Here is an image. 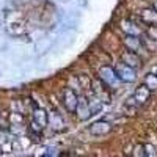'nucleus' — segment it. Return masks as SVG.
<instances>
[{
  "label": "nucleus",
  "mask_w": 157,
  "mask_h": 157,
  "mask_svg": "<svg viewBox=\"0 0 157 157\" xmlns=\"http://www.w3.org/2000/svg\"><path fill=\"white\" fill-rule=\"evenodd\" d=\"M99 78H101V82L109 88H116L120 83H123L120 80V77L116 75V71L110 66H104V68L99 69Z\"/></svg>",
  "instance_id": "nucleus-1"
},
{
  "label": "nucleus",
  "mask_w": 157,
  "mask_h": 157,
  "mask_svg": "<svg viewBox=\"0 0 157 157\" xmlns=\"http://www.w3.org/2000/svg\"><path fill=\"white\" fill-rule=\"evenodd\" d=\"M116 75L120 77V80L123 83H132L137 80V72H135V68L132 66H129V64L126 63H120V64H116Z\"/></svg>",
  "instance_id": "nucleus-2"
},
{
  "label": "nucleus",
  "mask_w": 157,
  "mask_h": 157,
  "mask_svg": "<svg viewBox=\"0 0 157 157\" xmlns=\"http://www.w3.org/2000/svg\"><path fill=\"white\" fill-rule=\"evenodd\" d=\"M77 118L80 121H86L88 118L93 116L91 113V107H90V101L85 98V96H78V102H77V107H75V112Z\"/></svg>",
  "instance_id": "nucleus-3"
},
{
  "label": "nucleus",
  "mask_w": 157,
  "mask_h": 157,
  "mask_svg": "<svg viewBox=\"0 0 157 157\" xmlns=\"http://www.w3.org/2000/svg\"><path fill=\"white\" fill-rule=\"evenodd\" d=\"M77 102H78V96L74 90L71 88H64L63 90V104L66 107L68 112H75L77 107Z\"/></svg>",
  "instance_id": "nucleus-4"
},
{
  "label": "nucleus",
  "mask_w": 157,
  "mask_h": 157,
  "mask_svg": "<svg viewBox=\"0 0 157 157\" xmlns=\"http://www.w3.org/2000/svg\"><path fill=\"white\" fill-rule=\"evenodd\" d=\"M90 132L93 135H107L109 132H112V124L105 120H99V121H94L93 124L90 126Z\"/></svg>",
  "instance_id": "nucleus-5"
},
{
  "label": "nucleus",
  "mask_w": 157,
  "mask_h": 157,
  "mask_svg": "<svg viewBox=\"0 0 157 157\" xmlns=\"http://www.w3.org/2000/svg\"><path fill=\"white\" fill-rule=\"evenodd\" d=\"M140 21L148 25V27H152V25H157V10L152 6V8H145L141 10L140 13Z\"/></svg>",
  "instance_id": "nucleus-6"
},
{
  "label": "nucleus",
  "mask_w": 157,
  "mask_h": 157,
  "mask_svg": "<svg viewBox=\"0 0 157 157\" xmlns=\"http://www.w3.org/2000/svg\"><path fill=\"white\" fill-rule=\"evenodd\" d=\"M124 46L127 50H132V52H137L138 54L143 44H141V39L138 35H126L124 36Z\"/></svg>",
  "instance_id": "nucleus-7"
},
{
  "label": "nucleus",
  "mask_w": 157,
  "mask_h": 157,
  "mask_svg": "<svg viewBox=\"0 0 157 157\" xmlns=\"http://www.w3.org/2000/svg\"><path fill=\"white\" fill-rule=\"evenodd\" d=\"M123 63H126V64H129V66H132V68L137 69L140 64H141V60H140L137 52H132V50H127L126 49L123 52Z\"/></svg>",
  "instance_id": "nucleus-8"
},
{
  "label": "nucleus",
  "mask_w": 157,
  "mask_h": 157,
  "mask_svg": "<svg viewBox=\"0 0 157 157\" xmlns=\"http://www.w3.org/2000/svg\"><path fill=\"white\" fill-rule=\"evenodd\" d=\"M33 121H35L38 126L46 127V126L49 124V113H46L43 109L35 107V110H33Z\"/></svg>",
  "instance_id": "nucleus-9"
},
{
  "label": "nucleus",
  "mask_w": 157,
  "mask_h": 157,
  "mask_svg": "<svg viewBox=\"0 0 157 157\" xmlns=\"http://www.w3.org/2000/svg\"><path fill=\"white\" fill-rule=\"evenodd\" d=\"M149 96H151V90L143 83L141 86H138L137 90H135V93H134V98H135V101L138 102V104H145L148 99H149Z\"/></svg>",
  "instance_id": "nucleus-10"
},
{
  "label": "nucleus",
  "mask_w": 157,
  "mask_h": 157,
  "mask_svg": "<svg viewBox=\"0 0 157 157\" xmlns=\"http://www.w3.org/2000/svg\"><path fill=\"white\" fill-rule=\"evenodd\" d=\"M49 124L54 130H63L64 129V121L58 112H52L49 113Z\"/></svg>",
  "instance_id": "nucleus-11"
},
{
  "label": "nucleus",
  "mask_w": 157,
  "mask_h": 157,
  "mask_svg": "<svg viewBox=\"0 0 157 157\" xmlns=\"http://www.w3.org/2000/svg\"><path fill=\"white\" fill-rule=\"evenodd\" d=\"M121 30L126 33V35H141V30L138 29V25H135L132 21H127V19H124L123 22H121Z\"/></svg>",
  "instance_id": "nucleus-12"
},
{
  "label": "nucleus",
  "mask_w": 157,
  "mask_h": 157,
  "mask_svg": "<svg viewBox=\"0 0 157 157\" xmlns=\"http://www.w3.org/2000/svg\"><path fill=\"white\" fill-rule=\"evenodd\" d=\"M88 101H90L91 113H93V115H98V113H101V110L104 109V101H102L99 96H94V98H91V99H88Z\"/></svg>",
  "instance_id": "nucleus-13"
},
{
  "label": "nucleus",
  "mask_w": 157,
  "mask_h": 157,
  "mask_svg": "<svg viewBox=\"0 0 157 157\" xmlns=\"http://www.w3.org/2000/svg\"><path fill=\"white\" fill-rule=\"evenodd\" d=\"M145 85L151 91H155L157 90V74L155 72H149V74L145 75Z\"/></svg>",
  "instance_id": "nucleus-14"
},
{
  "label": "nucleus",
  "mask_w": 157,
  "mask_h": 157,
  "mask_svg": "<svg viewBox=\"0 0 157 157\" xmlns=\"http://www.w3.org/2000/svg\"><path fill=\"white\" fill-rule=\"evenodd\" d=\"M132 155L134 157H146V148H145V145H141V143L135 145L134 146V151H132Z\"/></svg>",
  "instance_id": "nucleus-15"
},
{
  "label": "nucleus",
  "mask_w": 157,
  "mask_h": 157,
  "mask_svg": "<svg viewBox=\"0 0 157 157\" xmlns=\"http://www.w3.org/2000/svg\"><path fill=\"white\" fill-rule=\"evenodd\" d=\"M148 36L154 41H157V25H152V27L148 29Z\"/></svg>",
  "instance_id": "nucleus-16"
},
{
  "label": "nucleus",
  "mask_w": 157,
  "mask_h": 157,
  "mask_svg": "<svg viewBox=\"0 0 157 157\" xmlns=\"http://www.w3.org/2000/svg\"><path fill=\"white\" fill-rule=\"evenodd\" d=\"M145 148H146V155H157V152H155V148L152 146V145H145Z\"/></svg>",
  "instance_id": "nucleus-17"
},
{
  "label": "nucleus",
  "mask_w": 157,
  "mask_h": 157,
  "mask_svg": "<svg viewBox=\"0 0 157 157\" xmlns=\"http://www.w3.org/2000/svg\"><path fill=\"white\" fill-rule=\"evenodd\" d=\"M154 8L157 10V0H155V2H154Z\"/></svg>",
  "instance_id": "nucleus-18"
},
{
  "label": "nucleus",
  "mask_w": 157,
  "mask_h": 157,
  "mask_svg": "<svg viewBox=\"0 0 157 157\" xmlns=\"http://www.w3.org/2000/svg\"><path fill=\"white\" fill-rule=\"evenodd\" d=\"M155 74H157V71H155Z\"/></svg>",
  "instance_id": "nucleus-19"
}]
</instances>
